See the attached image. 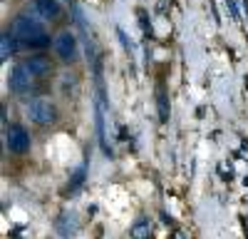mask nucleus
I'll return each mask as SVG.
<instances>
[{"label":"nucleus","instance_id":"nucleus-8","mask_svg":"<svg viewBox=\"0 0 248 239\" xmlns=\"http://www.w3.org/2000/svg\"><path fill=\"white\" fill-rule=\"evenodd\" d=\"M8 52H13V40L10 35H3V60H8Z\"/></svg>","mask_w":248,"mask_h":239},{"label":"nucleus","instance_id":"nucleus-2","mask_svg":"<svg viewBox=\"0 0 248 239\" xmlns=\"http://www.w3.org/2000/svg\"><path fill=\"white\" fill-rule=\"evenodd\" d=\"M10 90L15 92V95H35L40 87H45V83H43V77L40 75H35L25 63H20V65H15L13 70H10Z\"/></svg>","mask_w":248,"mask_h":239},{"label":"nucleus","instance_id":"nucleus-6","mask_svg":"<svg viewBox=\"0 0 248 239\" xmlns=\"http://www.w3.org/2000/svg\"><path fill=\"white\" fill-rule=\"evenodd\" d=\"M23 63L35 72V75H40V77H50L52 75V63H50V60L47 57H43V55H35V57H28V60H23Z\"/></svg>","mask_w":248,"mask_h":239},{"label":"nucleus","instance_id":"nucleus-4","mask_svg":"<svg viewBox=\"0 0 248 239\" xmlns=\"http://www.w3.org/2000/svg\"><path fill=\"white\" fill-rule=\"evenodd\" d=\"M5 145L15 154H25L30 150V135H28V130L23 125H10L8 132H5Z\"/></svg>","mask_w":248,"mask_h":239},{"label":"nucleus","instance_id":"nucleus-5","mask_svg":"<svg viewBox=\"0 0 248 239\" xmlns=\"http://www.w3.org/2000/svg\"><path fill=\"white\" fill-rule=\"evenodd\" d=\"M55 52L62 57V60H75V55H77V40L70 35V33H62L57 40H55Z\"/></svg>","mask_w":248,"mask_h":239},{"label":"nucleus","instance_id":"nucleus-1","mask_svg":"<svg viewBox=\"0 0 248 239\" xmlns=\"http://www.w3.org/2000/svg\"><path fill=\"white\" fill-rule=\"evenodd\" d=\"M10 35L15 40H23V43L30 45V48H45V45H50V37H47L43 23H40L37 17H30V15H17L13 20V25H10Z\"/></svg>","mask_w":248,"mask_h":239},{"label":"nucleus","instance_id":"nucleus-3","mask_svg":"<svg viewBox=\"0 0 248 239\" xmlns=\"http://www.w3.org/2000/svg\"><path fill=\"white\" fill-rule=\"evenodd\" d=\"M28 115L35 125H52L57 120V110L50 97H32L28 105Z\"/></svg>","mask_w":248,"mask_h":239},{"label":"nucleus","instance_id":"nucleus-7","mask_svg":"<svg viewBox=\"0 0 248 239\" xmlns=\"http://www.w3.org/2000/svg\"><path fill=\"white\" fill-rule=\"evenodd\" d=\"M32 10H35V15H40L43 20H50V17H55V15L60 13L57 0H35Z\"/></svg>","mask_w":248,"mask_h":239}]
</instances>
